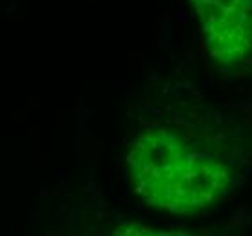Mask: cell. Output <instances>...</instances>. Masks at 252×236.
Segmentation results:
<instances>
[{
	"mask_svg": "<svg viewBox=\"0 0 252 236\" xmlns=\"http://www.w3.org/2000/svg\"><path fill=\"white\" fill-rule=\"evenodd\" d=\"M127 174L147 205L174 214H196L218 203L234 185L223 158L171 124H151L127 153Z\"/></svg>",
	"mask_w": 252,
	"mask_h": 236,
	"instance_id": "cell-1",
	"label": "cell"
},
{
	"mask_svg": "<svg viewBox=\"0 0 252 236\" xmlns=\"http://www.w3.org/2000/svg\"><path fill=\"white\" fill-rule=\"evenodd\" d=\"M209 55L223 67L252 57V0H189Z\"/></svg>",
	"mask_w": 252,
	"mask_h": 236,
	"instance_id": "cell-2",
	"label": "cell"
},
{
	"mask_svg": "<svg viewBox=\"0 0 252 236\" xmlns=\"http://www.w3.org/2000/svg\"><path fill=\"white\" fill-rule=\"evenodd\" d=\"M109 236H190L185 231L158 229L153 225L138 224V222H122L111 231Z\"/></svg>",
	"mask_w": 252,
	"mask_h": 236,
	"instance_id": "cell-3",
	"label": "cell"
}]
</instances>
